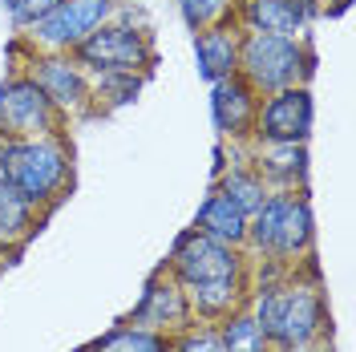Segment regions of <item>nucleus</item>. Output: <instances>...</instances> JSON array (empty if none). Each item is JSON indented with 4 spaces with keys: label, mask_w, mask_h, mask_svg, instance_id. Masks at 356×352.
Returning <instances> with one entry per match:
<instances>
[{
    "label": "nucleus",
    "mask_w": 356,
    "mask_h": 352,
    "mask_svg": "<svg viewBox=\"0 0 356 352\" xmlns=\"http://www.w3.org/2000/svg\"><path fill=\"white\" fill-rule=\"evenodd\" d=\"M195 69L207 86H215L222 77H235L239 73V45H243V29L235 21H219L207 24L195 33Z\"/></svg>",
    "instance_id": "obj_14"
},
{
    "label": "nucleus",
    "mask_w": 356,
    "mask_h": 352,
    "mask_svg": "<svg viewBox=\"0 0 356 352\" xmlns=\"http://www.w3.org/2000/svg\"><path fill=\"white\" fill-rule=\"evenodd\" d=\"M227 162H231V146L227 142H215V166H211V178H219L227 170Z\"/></svg>",
    "instance_id": "obj_26"
},
{
    "label": "nucleus",
    "mask_w": 356,
    "mask_h": 352,
    "mask_svg": "<svg viewBox=\"0 0 356 352\" xmlns=\"http://www.w3.org/2000/svg\"><path fill=\"white\" fill-rule=\"evenodd\" d=\"M255 110H259V93L247 86L239 73L211 86V126H215V138L219 142H227V146L251 142Z\"/></svg>",
    "instance_id": "obj_12"
},
{
    "label": "nucleus",
    "mask_w": 356,
    "mask_h": 352,
    "mask_svg": "<svg viewBox=\"0 0 356 352\" xmlns=\"http://www.w3.org/2000/svg\"><path fill=\"white\" fill-rule=\"evenodd\" d=\"M243 251L255 264L271 267H300L316 255V211L308 191H271L259 211L247 219Z\"/></svg>",
    "instance_id": "obj_3"
},
{
    "label": "nucleus",
    "mask_w": 356,
    "mask_h": 352,
    "mask_svg": "<svg viewBox=\"0 0 356 352\" xmlns=\"http://www.w3.org/2000/svg\"><path fill=\"white\" fill-rule=\"evenodd\" d=\"M126 320L142 324V328H154L162 336H178L191 324H199L195 312H191V300H186V287L178 284L166 267H158L146 280V287H142V296H138V304H134V312Z\"/></svg>",
    "instance_id": "obj_11"
},
{
    "label": "nucleus",
    "mask_w": 356,
    "mask_h": 352,
    "mask_svg": "<svg viewBox=\"0 0 356 352\" xmlns=\"http://www.w3.org/2000/svg\"><path fill=\"white\" fill-rule=\"evenodd\" d=\"M247 296H251V280H215V284L186 287V300L199 324H219L231 312L247 308Z\"/></svg>",
    "instance_id": "obj_17"
},
{
    "label": "nucleus",
    "mask_w": 356,
    "mask_h": 352,
    "mask_svg": "<svg viewBox=\"0 0 356 352\" xmlns=\"http://www.w3.org/2000/svg\"><path fill=\"white\" fill-rule=\"evenodd\" d=\"M44 219H49V215H41L29 198H21L4 178H0V251H4L8 259L21 255L24 243L41 231Z\"/></svg>",
    "instance_id": "obj_16"
},
{
    "label": "nucleus",
    "mask_w": 356,
    "mask_h": 352,
    "mask_svg": "<svg viewBox=\"0 0 356 352\" xmlns=\"http://www.w3.org/2000/svg\"><path fill=\"white\" fill-rule=\"evenodd\" d=\"M170 352H227L215 324H191L186 332L170 336Z\"/></svg>",
    "instance_id": "obj_24"
},
{
    "label": "nucleus",
    "mask_w": 356,
    "mask_h": 352,
    "mask_svg": "<svg viewBox=\"0 0 356 352\" xmlns=\"http://www.w3.org/2000/svg\"><path fill=\"white\" fill-rule=\"evenodd\" d=\"M215 328H219V340H222V349L227 352H275L271 336H267L264 324L251 316V308L231 312V316L219 320Z\"/></svg>",
    "instance_id": "obj_22"
},
{
    "label": "nucleus",
    "mask_w": 356,
    "mask_h": 352,
    "mask_svg": "<svg viewBox=\"0 0 356 352\" xmlns=\"http://www.w3.org/2000/svg\"><path fill=\"white\" fill-rule=\"evenodd\" d=\"M126 0H61L49 17L24 29V41L37 53H73L93 29H102L122 13Z\"/></svg>",
    "instance_id": "obj_8"
},
{
    "label": "nucleus",
    "mask_w": 356,
    "mask_h": 352,
    "mask_svg": "<svg viewBox=\"0 0 356 352\" xmlns=\"http://www.w3.org/2000/svg\"><path fill=\"white\" fill-rule=\"evenodd\" d=\"M24 73L41 86V93L53 102V110L65 122H81L93 118V89H89V73L77 65L73 53H33Z\"/></svg>",
    "instance_id": "obj_9"
},
{
    "label": "nucleus",
    "mask_w": 356,
    "mask_h": 352,
    "mask_svg": "<svg viewBox=\"0 0 356 352\" xmlns=\"http://www.w3.org/2000/svg\"><path fill=\"white\" fill-rule=\"evenodd\" d=\"M0 178L29 198L41 215H53L73 191V142L69 134L0 138Z\"/></svg>",
    "instance_id": "obj_2"
},
{
    "label": "nucleus",
    "mask_w": 356,
    "mask_h": 352,
    "mask_svg": "<svg viewBox=\"0 0 356 352\" xmlns=\"http://www.w3.org/2000/svg\"><path fill=\"white\" fill-rule=\"evenodd\" d=\"M44 134H69V122L53 110V102L24 69H8V77L0 81V138H44Z\"/></svg>",
    "instance_id": "obj_7"
},
{
    "label": "nucleus",
    "mask_w": 356,
    "mask_h": 352,
    "mask_svg": "<svg viewBox=\"0 0 356 352\" xmlns=\"http://www.w3.org/2000/svg\"><path fill=\"white\" fill-rule=\"evenodd\" d=\"M247 308L264 324L275 352L300 349V344H320V340L332 336V316H328V300H324V287H320L316 255L304 259L300 267H291V271L251 259Z\"/></svg>",
    "instance_id": "obj_1"
},
{
    "label": "nucleus",
    "mask_w": 356,
    "mask_h": 352,
    "mask_svg": "<svg viewBox=\"0 0 356 352\" xmlns=\"http://www.w3.org/2000/svg\"><path fill=\"white\" fill-rule=\"evenodd\" d=\"M4 264H8V255H4V251H0V271H4Z\"/></svg>",
    "instance_id": "obj_29"
},
{
    "label": "nucleus",
    "mask_w": 356,
    "mask_h": 352,
    "mask_svg": "<svg viewBox=\"0 0 356 352\" xmlns=\"http://www.w3.org/2000/svg\"><path fill=\"white\" fill-rule=\"evenodd\" d=\"M247 219L251 215H243L231 198L222 195V191H207V198L199 202V211H195V231H202V235H211V239L219 243H231V247H243L247 243Z\"/></svg>",
    "instance_id": "obj_18"
},
{
    "label": "nucleus",
    "mask_w": 356,
    "mask_h": 352,
    "mask_svg": "<svg viewBox=\"0 0 356 352\" xmlns=\"http://www.w3.org/2000/svg\"><path fill=\"white\" fill-rule=\"evenodd\" d=\"M146 86V73H89V89H93V118L113 113L122 106L138 102V93Z\"/></svg>",
    "instance_id": "obj_21"
},
{
    "label": "nucleus",
    "mask_w": 356,
    "mask_h": 352,
    "mask_svg": "<svg viewBox=\"0 0 356 352\" xmlns=\"http://www.w3.org/2000/svg\"><path fill=\"white\" fill-rule=\"evenodd\" d=\"M312 126H316L312 86H288L259 97L251 142H312Z\"/></svg>",
    "instance_id": "obj_10"
},
{
    "label": "nucleus",
    "mask_w": 356,
    "mask_h": 352,
    "mask_svg": "<svg viewBox=\"0 0 356 352\" xmlns=\"http://www.w3.org/2000/svg\"><path fill=\"white\" fill-rule=\"evenodd\" d=\"M57 4H61V0H4V13H8L13 29H17V33H24L29 24H37L41 17H49Z\"/></svg>",
    "instance_id": "obj_25"
},
{
    "label": "nucleus",
    "mask_w": 356,
    "mask_h": 352,
    "mask_svg": "<svg viewBox=\"0 0 356 352\" xmlns=\"http://www.w3.org/2000/svg\"><path fill=\"white\" fill-rule=\"evenodd\" d=\"M280 352H332V349H328V340H320V344H300V349H280Z\"/></svg>",
    "instance_id": "obj_28"
},
{
    "label": "nucleus",
    "mask_w": 356,
    "mask_h": 352,
    "mask_svg": "<svg viewBox=\"0 0 356 352\" xmlns=\"http://www.w3.org/2000/svg\"><path fill=\"white\" fill-rule=\"evenodd\" d=\"M316 49L308 37H271V33H243L239 45V77L259 97L288 86H312Z\"/></svg>",
    "instance_id": "obj_4"
},
{
    "label": "nucleus",
    "mask_w": 356,
    "mask_h": 352,
    "mask_svg": "<svg viewBox=\"0 0 356 352\" xmlns=\"http://www.w3.org/2000/svg\"><path fill=\"white\" fill-rule=\"evenodd\" d=\"M243 154L259 170L267 191H308V175H312L308 142H247Z\"/></svg>",
    "instance_id": "obj_13"
},
{
    "label": "nucleus",
    "mask_w": 356,
    "mask_h": 352,
    "mask_svg": "<svg viewBox=\"0 0 356 352\" xmlns=\"http://www.w3.org/2000/svg\"><path fill=\"white\" fill-rule=\"evenodd\" d=\"M235 24L243 33H271V37H308L312 29L296 0H239Z\"/></svg>",
    "instance_id": "obj_15"
},
{
    "label": "nucleus",
    "mask_w": 356,
    "mask_h": 352,
    "mask_svg": "<svg viewBox=\"0 0 356 352\" xmlns=\"http://www.w3.org/2000/svg\"><path fill=\"white\" fill-rule=\"evenodd\" d=\"M77 65L86 73H146L158 65V45L154 33L142 21H134L130 4H122V13L93 29L86 41L73 49Z\"/></svg>",
    "instance_id": "obj_5"
},
{
    "label": "nucleus",
    "mask_w": 356,
    "mask_h": 352,
    "mask_svg": "<svg viewBox=\"0 0 356 352\" xmlns=\"http://www.w3.org/2000/svg\"><path fill=\"white\" fill-rule=\"evenodd\" d=\"M235 4L239 0H175L178 17L191 33H199L207 24H219V21H235Z\"/></svg>",
    "instance_id": "obj_23"
},
{
    "label": "nucleus",
    "mask_w": 356,
    "mask_h": 352,
    "mask_svg": "<svg viewBox=\"0 0 356 352\" xmlns=\"http://www.w3.org/2000/svg\"><path fill=\"white\" fill-rule=\"evenodd\" d=\"M243 146H247V142H243ZM243 146H231V158H235V162H227V170H222L211 186L222 191V195L231 198L243 215H255V211H259V202H264L271 191H267V182L259 178V170L247 162Z\"/></svg>",
    "instance_id": "obj_19"
},
{
    "label": "nucleus",
    "mask_w": 356,
    "mask_h": 352,
    "mask_svg": "<svg viewBox=\"0 0 356 352\" xmlns=\"http://www.w3.org/2000/svg\"><path fill=\"white\" fill-rule=\"evenodd\" d=\"M162 267L182 287L215 284V280H251V255L243 247L219 243L211 235H202V231H195V227H186L175 239V247H170V255H166Z\"/></svg>",
    "instance_id": "obj_6"
},
{
    "label": "nucleus",
    "mask_w": 356,
    "mask_h": 352,
    "mask_svg": "<svg viewBox=\"0 0 356 352\" xmlns=\"http://www.w3.org/2000/svg\"><path fill=\"white\" fill-rule=\"evenodd\" d=\"M81 352H170V336L122 320L110 332H102L97 340H89Z\"/></svg>",
    "instance_id": "obj_20"
},
{
    "label": "nucleus",
    "mask_w": 356,
    "mask_h": 352,
    "mask_svg": "<svg viewBox=\"0 0 356 352\" xmlns=\"http://www.w3.org/2000/svg\"><path fill=\"white\" fill-rule=\"evenodd\" d=\"M300 4V13H304V21L316 24L320 17H324V0H296Z\"/></svg>",
    "instance_id": "obj_27"
}]
</instances>
